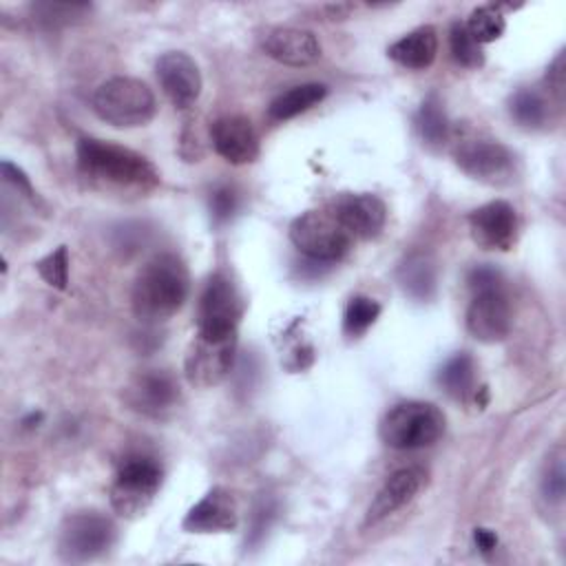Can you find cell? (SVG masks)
<instances>
[{
    "mask_svg": "<svg viewBox=\"0 0 566 566\" xmlns=\"http://www.w3.org/2000/svg\"><path fill=\"white\" fill-rule=\"evenodd\" d=\"M332 214L349 232L352 239H374L387 221V206L371 192H347L334 199Z\"/></svg>",
    "mask_w": 566,
    "mask_h": 566,
    "instance_id": "14",
    "label": "cell"
},
{
    "mask_svg": "<svg viewBox=\"0 0 566 566\" xmlns=\"http://www.w3.org/2000/svg\"><path fill=\"white\" fill-rule=\"evenodd\" d=\"M259 42L265 55L287 66H310L321 57V42L307 29L270 27Z\"/></svg>",
    "mask_w": 566,
    "mask_h": 566,
    "instance_id": "17",
    "label": "cell"
},
{
    "mask_svg": "<svg viewBox=\"0 0 566 566\" xmlns=\"http://www.w3.org/2000/svg\"><path fill=\"white\" fill-rule=\"evenodd\" d=\"M2 175H4V179L11 184V186H15L18 188V192H22L29 201H38V195H35V190H33V186H31V181H29V177L24 175V170L22 168H18L15 164H11L9 159H4L2 161Z\"/></svg>",
    "mask_w": 566,
    "mask_h": 566,
    "instance_id": "33",
    "label": "cell"
},
{
    "mask_svg": "<svg viewBox=\"0 0 566 566\" xmlns=\"http://www.w3.org/2000/svg\"><path fill=\"white\" fill-rule=\"evenodd\" d=\"M290 239L298 252L318 263L340 261L349 248L352 237L332 214V210H307L290 226Z\"/></svg>",
    "mask_w": 566,
    "mask_h": 566,
    "instance_id": "6",
    "label": "cell"
},
{
    "mask_svg": "<svg viewBox=\"0 0 566 566\" xmlns=\"http://www.w3.org/2000/svg\"><path fill=\"white\" fill-rule=\"evenodd\" d=\"M380 316V303L369 298V296H354L349 298L347 307H345V316H343V329L347 336H360L365 334L374 323L376 318Z\"/></svg>",
    "mask_w": 566,
    "mask_h": 566,
    "instance_id": "27",
    "label": "cell"
},
{
    "mask_svg": "<svg viewBox=\"0 0 566 566\" xmlns=\"http://www.w3.org/2000/svg\"><path fill=\"white\" fill-rule=\"evenodd\" d=\"M327 95V86L318 84V82H305V84H296L290 91L276 95L268 108L270 119L274 122H285L292 119L305 111H310L312 106H316L318 102H323Z\"/></svg>",
    "mask_w": 566,
    "mask_h": 566,
    "instance_id": "22",
    "label": "cell"
},
{
    "mask_svg": "<svg viewBox=\"0 0 566 566\" xmlns=\"http://www.w3.org/2000/svg\"><path fill=\"white\" fill-rule=\"evenodd\" d=\"M469 232L471 239L482 250H497L506 252L517 241V214L509 201L495 199L469 214Z\"/></svg>",
    "mask_w": 566,
    "mask_h": 566,
    "instance_id": "12",
    "label": "cell"
},
{
    "mask_svg": "<svg viewBox=\"0 0 566 566\" xmlns=\"http://www.w3.org/2000/svg\"><path fill=\"white\" fill-rule=\"evenodd\" d=\"M77 168L91 186L108 192L146 195L159 186V172L148 157L95 137L77 142Z\"/></svg>",
    "mask_w": 566,
    "mask_h": 566,
    "instance_id": "1",
    "label": "cell"
},
{
    "mask_svg": "<svg viewBox=\"0 0 566 566\" xmlns=\"http://www.w3.org/2000/svg\"><path fill=\"white\" fill-rule=\"evenodd\" d=\"M546 80H548L551 93H553V95L557 97V102L562 104V97H564V55H562V53H559V55L555 57V62L551 64Z\"/></svg>",
    "mask_w": 566,
    "mask_h": 566,
    "instance_id": "35",
    "label": "cell"
},
{
    "mask_svg": "<svg viewBox=\"0 0 566 566\" xmlns=\"http://www.w3.org/2000/svg\"><path fill=\"white\" fill-rule=\"evenodd\" d=\"M389 57L405 69H427L433 64L438 53V33L433 27H418L396 40L387 49Z\"/></svg>",
    "mask_w": 566,
    "mask_h": 566,
    "instance_id": "20",
    "label": "cell"
},
{
    "mask_svg": "<svg viewBox=\"0 0 566 566\" xmlns=\"http://www.w3.org/2000/svg\"><path fill=\"white\" fill-rule=\"evenodd\" d=\"M124 400L133 411L159 418L177 405L179 385L164 369H144L124 387Z\"/></svg>",
    "mask_w": 566,
    "mask_h": 566,
    "instance_id": "13",
    "label": "cell"
},
{
    "mask_svg": "<svg viewBox=\"0 0 566 566\" xmlns=\"http://www.w3.org/2000/svg\"><path fill=\"white\" fill-rule=\"evenodd\" d=\"M444 413L424 400H407L394 405L380 420V438L387 447L411 451L431 447L444 433Z\"/></svg>",
    "mask_w": 566,
    "mask_h": 566,
    "instance_id": "3",
    "label": "cell"
},
{
    "mask_svg": "<svg viewBox=\"0 0 566 566\" xmlns=\"http://www.w3.org/2000/svg\"><path fill=\"white\" fill-rule=\"evenodd\" d=\"M115 542V524L95 511H82L64 520L57 551L64 562H91L104 555Z\"/></svg>",
    "mask_w": 566,
    "mask_h": 566,
    "instance_id": "8",
    "label": "cell"
},
{
    "mask_svg": "<svg viewBox=\"0 0 566 566\" xmlns=\"http://www.w3.org/2000/svg\"><path fill=\"white\" fill-rule=\"evenodd\" d=\"M398 281H400V287L411 298H418V301L431 298L438 283L436 261L424 252L409 254L398 270Z\"/></svg>",
    "mask_w": 566,
    "mask_h": 566,
    "instance_id": "21",
    "label": "cell"
},
{
    "mask_svg": "<svg viewBox=\"0 0 566 566\" xmlns=\"http://www.w3.org/2000/svg\"><path fill=\"white\" fill-rule=\"evenodd\" d=\"M159 486L161 467L155 458L144 453L126 455L111 482V506L122 517H137L153 504Z\"/></svg>",
    "mask_w": 566,
    "mask_h": 566,
    "instance_id": "5",
    "label": "cell"
},
{
    "mask_svg": "<svg viewBox=\"0 0 566 566\" xmlns=\"http://www.w3.org/2000/svg\"><path fill=\"white\" fill-rule=\"evenodd\" d=\"M449 44H451V53H453L458 64H462L467 69H480L484 64L482 44L475 42V38L467 31L464 22H453L451 24Z\"/></svg>",
    "mask_w": 566,
    "mask_h": 566,
    "instance_id": "28",
    "label": "cell"
},
{
    "mask_svg": "<svg viewBox=\"0 0 566 566\" xmlns=\"http://www.w3.org/2000/svg\"><path fill=\"white\" fill-rule=\"evenodd\" d=\"M237 206H239V197L232 186H219L210 192V212L214 223L228 221L234 214Z\"/></svg>",
    "mask_w": 566,
    "mask_h": 566,
    "instance_id": "31",
    "label": "cell"
},
{
    "mask_svg": "<svg viewBox=\"0 0 566 566\" xmlns=\"http://www.w3.org/2000/svg\"><path fill=\"white\" fill-rule=\"evenodd\" d=\"M40 420H42V413H31L29 418H24V420H22V424H24V427H33V422L38 424Z\"/></svg>",
    "mask_w": 566,
    "mask_h": 566,
    "instance_id": "37",
    "label": "cell"
},
{
    "mask_svg": "<svg viewBox=\"0 0 566 566\" xmlns=\"http://www.w3.org/2000/svg\"><path fill=\"white\" fill-rule=\"evenodd\" d=\"M188 290L190 274L186 263L172 252L155 254L135 276L130 292L133 312L142 323H164L181 310Z\"/></svg>",
    "mask_w": 566,
    "mask_h": 566,
    "instance_id": "2",
    "label": "cell"
},
{
    "mask_svg": "<svg viewBox=\"0 0 566 566\" xmlns=\"http://www.w3.org/2000/svg\"><path fill=\"white\" fill-rule=\"evenodd\" d=\"M245 312V301L239 285L226 274L214 272L199 298L197 332L232 334Z\"/></svg>",
    "mask_w": 566,
    "mask_h": 566,
    "instance_id": "9",
    "label": "cell"
},
{
    "mask_svg": "<svg viewBox=\"0 0 566 566\" xmlns=\"http://www.w3.org/2000/svg\"><path fill=\"white\" fill-rule=\"evenodd\" d=\"M35 270L46 281V285H51L55 290H66V285H69V248L57 245L53 252H49L46 256H42L35 263Z\"/></svg>",
    "mask_w": 566,
    "mask_h": 566,
    "instance_id": "30",
    "label": "cell"
},
{
    "mask_svg": "<svg viewBox=\"0 0 566 566\" xmlns=\"http://www.w3.org/2000/svg\"><path fill=\"white\" fill-rule=\"evenodd\" d=\"M88 11H91V7L82 4V2H35V4H31L33 18L49 27L69 24L75 18H84Z\"/></svg>",
    "mask_w": 566,
    "mask_h": 566,
    "instance_id": "29",
    "label": "cell"
},
{
    "mask_svg": "<svg viewBox=\"0 0 566 566\" xmlns=\"http://www.w3.org/2000/svg\"><path fill=\"white\" fill-rule=\"evenodd\" d=\"M427 473L420 467H402L394 471L385 484L378 489L376 497L371 500L367 513H365V526H374L380 520L389 517L405 504H409L418 491L424 486Z\"/></svg>",
    "mask_w": 566,
    "mask_h": 566,
    "instance_id": "19",
    "label": "cell"
},
{
    "mask_svg": "<svg viewBox=\"0 0 566 566\" xmlns=\"http://www.w3.org/2000/svg\"><path fill=\"white\" fill-rule=\"evenodd\" d=\"M157 80L166 97L177 108L192 106L201 95V73L197 62L184 51H168L155 64Z\"/></svg>",
    "mask_w": 566,
    "mask_h": 566,
    "instance_id": "16",
    "label": "cell"
},
{
    "mask_svg": "<svg viewBox=\"0 0 566 566\" xmlns=\"http://www.w3.org/2000/svg\"><path fill=\"white\" fill-rule=\"evenodd\" d=\"M93 111L111 126L135 128L155 117L157 102L142 80L117 75L97 86L93 95Z\"/></svg>",
    "mask_w": 566,
    "mask_h": 566,
    "instance_id": "4",
    "label": "cell"
},
{
    "mask_svg": "<svg viewBox=\"0 0 566 566\" xmlns=\"http://www.w3.org/2000/svg\"><path fill=\"white\" fill-rule=\"evenodd\" d=\"M542 493L548 502L564 500V458H562V453L548 462V469L542 478Z\"/></svg>",
    "mask_w": 566,
    "mask_h": 566,
    "instance_id": "32",
    "label": "cell"
},
{
    "mask_svg": "<svg viewBox=\"0 0 566 566\" xmlns=\"http://www.w3.org/2000/svg\"><path fill=\"white\" fill-rule=\"evenodd\" d=\"M237 354V332L232 334H206L197 332L188 345L184 358V371L195 387H214L232 369Z\"/></svg>",
    "mask_w": 566,
    "mask_h": 566,
    "instance_id": "7",
    "label": "cell"
},
{
    "mask_svg": "<svg viewBox=\"0 0 566 566\" xmlns=\"http://www.w3.org/2000/svg\"><path fill=\"white\" fill-rule=\"evenodd\" d=\"M509 108H511L513 119L526 128H542L551 119V104L535 88H520L511 97Z\"/></svg>",
    "mask_w": 566,
    "mask_h": 566,
    "instance_id": "25",
    "label": "cell"
},
{
    "mask_svg": "<svg viewBox=\"0 0 566 566\" xmlns=\"http://www.w3.org/2000/svg\"><path fill=\"white\" fill-rule=\"evenodd\" d=\"M416 130L420 135V139L431 146V148H438L447 142L449 137V119H447V113H444V106H442V99L436 95V93H429L418 113H416Z\"/></svg>",
    "mask_w": 566,
    "mask_h": 566,
    "instance_id": "24",
    "label": "cell"
},
{
    "mask_svg": "<svg viewBox=\"0 0 566 566\" xmlns=\"http://www.w3.org/2000/svg\"><path fill=\"white\" fill-rule=\"evenodd\" d=\"M467 329L480 343H500L513 325L511 301L502 285L475 290L467 307Z\"/></svg>",
    "mask_w": 566,
    "mask_h": 566,
    "instance_id": "11",
    "label": "cell"
},
{
    "mask_svg": "<svg viewBox=\"0 0 566 566\" xmlns=\"http://www.w3.org/2000/svg\"><path fill=\"white\" fill-rule=\"evenodd\" d=\"M453 159L462 172L486 184H506L515 172L513 153L495 139H462L453 148Z\"/></svg>",
    "mask_w": 566,
    "mask_h": 566,
    "instance_id": "10",
    "label": "cell"
},
{
    "mask_svg": "<svg viewBox=\"0 0 566 566\" xmlns=\"http://www.w3.org/2000/svg\"><path fill=\"white\" fill-rule=\"evenodd\" d=\"M464 27L475 38V42L489 44V42H495L504 33L506 20H504V13L495 4H482L471 11Z\"/></svg>",
    "mask_w": 566,
    "mask_h": 566,
    "instance_id": "26",
    "label": "cell"
},
{
    "mask_svg": "<svg viewBox=\"0 0 566 566\" xmlns=\"http://www.w3.org/2000/svg\"><path fill=\"white\" fill-rule=\"evenodd\" d=\"M440 387L455 400H471L478 398L475 389V363L467 352L451 356L438 371Z\"/></svg>",
    "mask_w": 566,
    "mask_h": 566,
    "instance_id": "23",
    "label": "cell"
},
{
    "mask_svg": "<svg viewBox=\"0 0 566 566\" xmlns=\"http://www.w3.org/2000/svg\"><path fill=\"white\" fill-rule=\"evenodd\" d=\"M188 533H228L239 526V502L226 486H212L181 522Z\"/></svg>",
    "mask_w": 566,
    "mask_h": 566,
    "instance_id": "15",
    "label": "cell"
},
{
    "mask_svg": "<svg viewBox=\"0 0 566 566\" xmlns=\"http://www.w3.org/2000/svg\"><path fill=\"white\" fill-rule=\"evenodd\" d=\"M473 539H475V546L480 548V553H484V555L493 553L497 546V535L491 528H475Z\"/></svg>",
    "mask_w": 566,
    "mask_h": 566,
    "instance_id": "36",
    "label": "cell"
},
{
    "mask_svg": "<svg viewBox=\"0 0 566 566\" xmlns=\"http://www.w3.org/2000/svg\"><path fill=\"white\" fill-rule=\"evenodd\" d=\"M493 285H502V276L495 268L491 265H478L469 272V287L475 290H484V287H493Z\"/></svg>",
    "mask_w": 566,
    "mask_h": 566,
    "instance_id": "34",
    "label": "cell"
},
{
    "mask_svg": "<svg viewBox=\"0 0 566 566\" xmlns=\"http://www.w3.org/2000/svg\"><path fill=\"white\" fill-rule=\"evenodd\" d=\"M212 146L226 161L241 166L259 157V137L252 122L243 115H223L210 128Z\"/></svg>",
    "mask_w": 566,
    "mask_h": 566,
    "instance_id": "18",
    "label": "cell"
}]
</instances>
